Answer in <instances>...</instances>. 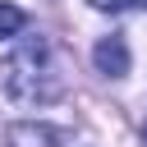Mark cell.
Instances as JSON below:
<instances>
[{
	"label": "cell",
	"mask_w": 147,
	"mask_h": 147,
	"mask_svg": "<svg viewBox=\"0 0 147 147\" xmlns=\"http://www.w3.org/2000/svg\"><path fill=\"white\" fill-rule=\"evenodd\" d=\"M9 147H83L69 129L46 124V119H18L9 124Z\"/></svg>",
	"instance_id": "7a4b0ae2"
},
{
	"label": "cell",
	"mask_w": 147,
	"mask_h": 147,
	"mask_svg": "<svg viewBox=\"0 0 147 147\" xmlns=\"http://www.w3.org/2000/svg\"><path fill=\"white\" fill-rule=\"evenodd\" d=\"M92 64H96V74H106V78H124V74H129V41H124V37H101V41L92 46Z\"/></svg>",
	"instance_id": "3957f363"
},
{
	"label": "cell",
	"mask_w": 147,
	"mask_h": 147,
	"mask_svg": "<svg viewBox=\"0 0 147 147\" xmlns=\"http://www.w3.org/2000/svg\"><path fill=\"white\" fill-rule=\"evenodd\" d=\"M87 5H92V9H101V14H115V9H124L129 0H87Z\"/></svg>",
	"instance_id": "5b68a950"
},
{
	"label": "cell",
	"mask_w": 147,
	"mask_h": 147,
	"mask_svg": "<svg viewBox=\"0 0 147 147\" xmlns=\"http://www.w3.org/2000/svg\"><path fill=\"white\" fill-rule=\"evenodd\" d=\"M142 147H147V119H142Z\"/></svg>",
	"instance_id": "8992f818"
},
{
	"label": "cell",
	"mask_w": 147,
	"mask_h": 147,
	"mask_svg": "<svg viewBox=\"0 0 147 147\" xmlns=\"http://www.w3.org/2000/svg\"><path fill=\"white\" fill-rule=\"evenodd\" d=\"M0 87L18 106H51L64 92V69L46 37H18V46L0 60Z\"/></svg>",
	"instance_id": "6da1fadb"
},
{
	"label": "cell",
	"mask_w": 147,
	"mask_h": 147,
	"mask_svg": "<svg viewBox=\"0 0 147 147\" xmlns=\"http://www.w3.org/2000/svg\"><path fill=\"white\" fill-rule=\"evenodd\" d=\"M23 23H28V14H23L18 5H5V0H0V41H14V37L23 32Z\"/></svg>",
	"instance_id": "277c9868"
}]
</instances>
